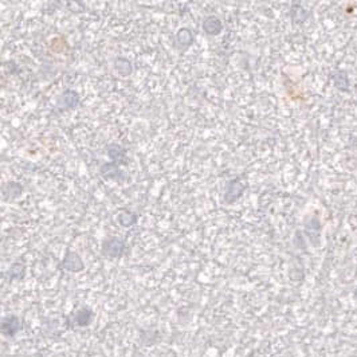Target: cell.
Listing matches in <instances>:
<instances>
[{
    "label": "cell",
    "instance_id": "obj_1",
    "mask_svg": "<svg viewBox=\"0 0 357 357\" xmlns=\"http://www.w3.org/2000/svg\"><path fill=\"white\" fill-rule=\"evenodd\" d=\"M246 188H247V183L243 180V176H236L235 179H231L226 185L223 200L227 204H234L239 197L243 196Z\"/></svg>",
    "mask_w": 357,
    "mask_h": 357
},
{
    "label": "cell",
    "instance_id": "obj_2",
    "mask_svg": "<svg viewBox=\"0 0 357 357\" xmlns=\"http://www.w3.org/2000/svg\"><path fill=\"white\" fill-rule=\"evenodd\" d=\"M125 242L120 239V238H116V236H109V238H106V239L102 242L101 252L104 257H108V258H121L124 252H125Z\"/></svg>",
    "mask_w": 357,
    "mask_h": 357
},
{
    "label": "cell",
    "instance_id": "obj_3",
    "mask_svg": "<svg viewBox=\"0 0 357 357\" xmlns=\"http://www.w3.org/2000/svg\"><path fill=\"white\" fill-rule=\"evenodd\" d=\"M99 175H101L105 180H114L118 181V183H122V181H125L126 179H128V175L120 169V165L114 164L112 161L104 163V164L99 167Z\"/></svg>",
    "mask_w": 357,
    "mask_h": 357
},
{
    "label": "cell",
    "instance_id": "obj_4",
    "mask_svg": "<svg viewBox=\"0 0 357 357\" xmlns=\"http://www.w3.org/2000/svg\"><path fill=\"white\" fill-rule=\"evenodd\" d=\"M59 269L69 271V273H81L85 269V263L77 252L66 251L62 262L59 263Z\"/></svg>",
    "mask_w": 357,
    "mask_h": 357
},
{
    "label": "cell",
    "instance_id": "obj_5",
    "mask_svg": "<svg viewBox=\"0 0 357 357\" xmlns=\"http://www.w3.org/2000/svg\"><path fill=\"white\" fill-rule=\"evenodd\" d=\"M106 155L109 157L112 163L117 165H128L129 164V157H128V150L120 144H109L106 145Z\"/></svg>",
    "mask_w": 357,
    "mask_h": 357
},
{
    "label": "cell",
    "instance_id": "obj_6",
    "mask_svg": "<svg viewBox=\"0 0 357 357\" xmlns=\"http://www.w3.org/2000/svg\"><path fill=\"white\" fill-rule=\"evenodd\" d=\"M79 102H81V98H79L78 93L71 90V89H66L61 93V95L57 99V106L61 110H70L77 108Z\"/></svg>",
    "mask_w": 357,
    "mask_h": 357
},
{
    "label": "cell",
    "instance_id": "obj_7",
    "mask_svg": "<svg viewBox=\"0 0 357 357\" xmlns=\"http://www.w3.org/2000/svg\"><path fill=\"white\" fill-rule=\"evenodd\" d=\"M93 318H94V312H93L90 308L83 306V308L77 310L75 313L71 314L70 320L71 322H73V325L83 328V326L90 325L91 322H93Z\"/></svg>",
    "mask_w": 357,
    "mask_h": 357
},
{
    "label": "cell",
    "instance_id": "obj_8",
    "mask_svg": "<svg viewBox=\"0 0 357 357\" xmlns=\"http://www.w3.org/2000/svg\"><path fill=\"white\" fill-rule=\"evenodd\" d=\"M22 329V322L20 318L11 314V316H6L2 320V333L7 337H14L19 330Z\"/></svg>",
    "mask_w": 357,
    "mask_h": 357
},
{
    "label": "cell",
    "instance_id": "obj_9",
    "mask_svg": "<svg viewBox=\"0 0 357 357\" xmlns=\"http://www.w3.org/2000/svg\"><path fill=\"white\" fill-rule=\"evenodd\" d=\"M201 28H203V31L207 35L216 36L223 31V23H222V20L218 16L208 15L204 18L203 23H201Z\"/></svg>",
    "mask_w": 357,
    "mask_h": 357
},
{
    "label": "cell",
    "instance_id": "obj_10",
    "mask_svg": "<svg viewBox=\"0 0 357 357\" xmlns=\"http://www.w3.org/2000/svg\"><path fill=\"white\" fill-rule=\"evenodd\" d=\"M193 42H195V35L187 27H181L175 35V43H176L177 48H180V50L188 48L189 46H192Z\"/></svg>",
    "mask_w": 357,
    "mask_h": 357
},
{
    "label": "cell",
    "instance_id": "obj_11",
    "mask_svg": "<svg viewBox=\"0 0 357 357\" xmlns=\"http://www.w3.org/2000/svg\"><path fill=\"white\" fill-rule=\"evenodd\" d=\"M22 192H23V187L19 183H16V181H10V183L4 185L3 188V196L7 201L18 199L22 195Z\"/></svg>",
    "mask_w": 357,
    "mask_h": 357
},
{
    "label": "cell",
    "instance_id": "obj_12",
    "mask_svg": "<svg viewBox=\"0 0 357 357\" xmlns=\"http://www.w3.org/2000/svg\"><path fill=\"white\" fill-rule=\"evenodd\" d=\"M117 220L121 227L128 228V227H132V226H134V224L137 223L138 216L137 214H134V212L128 211V210H122V211L118 212Z\"/></svg>",
    "mask_w": 357,
    "mask_h": 357
},
{
    "label": "cell",
    "instance_id": "obj_13",
    "mask_svg": "<svg viewBox=\"0 0 357 357\" xmlns=\"http://www.w3.org/2000/svg\"><path fill=\"white\" fill-rule=\"evenodd\" d=\"M6 275L8 277V279H23L26 275V265L23 261H16L10 266V269L7 270Z\"/></svg>",
    "mask_w": 357,
    "mask_h": 357
},
{
    "label": "cell",
    "instance_id": "obj_14",
    "mask_svg": "<svg viewBox=\"0 0 357 357\" xmlns=\"http://www.w3.org/2000/svg\"><path fill=\"white\" fill-rule=\"evenodd\" d=\"M114 67L116 70L121 77H128L133 73V66L128 58H124V57H117L114 59Z\"/></svg>",
    "mask_w": 357,
    "mask_h": 357
},
{
    "label": "cell",
    "instance_id": "obj_15",
    "mask_svg": "<svg viewBox=\"0 0 357 357\" xmlns=\"http://www.w3.org/2000/svg\"><path fill=\"white\" fill-rule=\"evenodd\" d=\"M332 79H333L334 86L337 87L338 90L341 91L349 90L350 82H349V78H348V75H346V73H344V71H336V73L332 74Z\"/></svg>",
    "mask_w": 357,
    "mask_h": 357
},
{
    "label": "cell",
    "instance_id": "obj_16",
    "mask_svg": "<svg viewBox=\"0 0 357 357\" xmlns=\"http://www.w3.org/2000/svg\"><path fill=\"white\" fill-rule=\"evenodd\" d=\"M306 234L309 238H313V236H320V230H321V224L318 222L317 219H310V222L306 223Z\"/></svg>",
    "mask_w": 357,
    "mask_h": 357
},
{
    "label": "cell",
    "instance_id": "obj_17",
    "mask_svg": "<svg viewBox=\"0 0 357 357\" xmlns=\"http://www.w3.org/2000/svg\"><path fill=\"white\" fill-rule=\"evenodd\" d=\"M291 18H293L294 22H303L308 18V12L299 4L295 3L293 8H291Z\"/></svg>",
    "mask_w": 357,
    "mask_h": 357
}]
</instances>
